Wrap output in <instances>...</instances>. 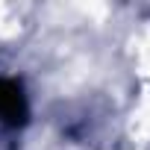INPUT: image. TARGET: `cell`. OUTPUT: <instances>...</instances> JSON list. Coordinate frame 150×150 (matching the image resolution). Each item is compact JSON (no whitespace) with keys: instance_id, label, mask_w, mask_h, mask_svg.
<instances>
[{"instance_id":"6da1fadb","label":"cell","mask_w":150,"mask_h":150,"mask_svg":"<svg viewBox=\"0 0 150 150\" xmlns=\"http://www.w3.org/2000/svg\"><path fill=\"white\" fill-rule=\"evenodd\" d=\"M0 121L12 127L27 121V97L12 80H0Z\"/></svg>"}]
</instances>
